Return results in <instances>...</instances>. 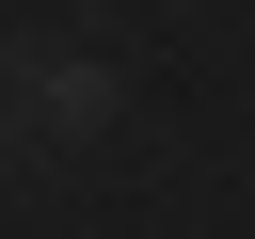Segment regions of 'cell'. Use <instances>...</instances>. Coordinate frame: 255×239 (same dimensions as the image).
I'll list each match as a JSON object with an SVG mask.
<instances>
[{
    "mask_svg": "<svg viewBox=\"0 0 255 239\" xmlns=\"http://www.w3.org/2000/svg\"><path fill=\"white\" fill-rule=\"evenodd\" d=\"M96 112H112L96 64H32V48H0V143H64V127H96Z\"/></svg>",
    "mask_w": 255,
    "mask_h": 239,
    "instance_id": "cell-1",
    "label": "cell"
}]
</instances>
